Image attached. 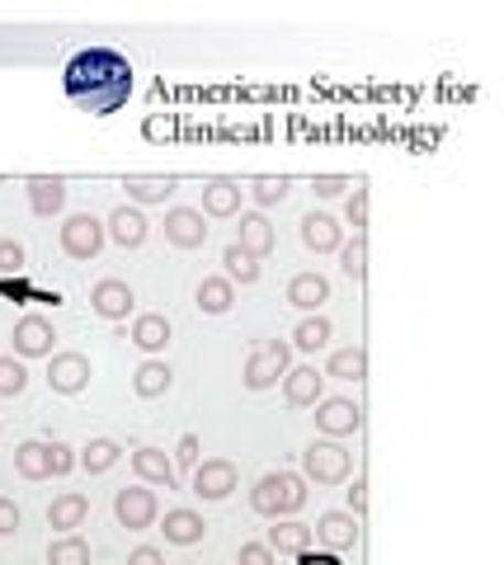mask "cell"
Masks as SVG:
<instances>
[{"label":"cell","instance_id":"obj_1","mask_svg":"<svg viewBox=\"0 0 504 565\" xmlns=\"http://www.w3.org/2000/svg\"><path fill=\"white\" fill-rule=\"evenodd\" d=\"M66 99L90 118H109L132 99V62L114 47H85L62 71Z\"/></svg>","mask_w":504,"mask_h":565},{"label":"cell","instance_id":"obj_2","mask_svg":"<svg viewBox=\"0 0 504 565\" xmlns=\"http://www.w3.org/2000/svg\"><path fill=\"white\" fill-rule=\"evenodd\" d=\"M307 504V481L298 471H269V476H259L255 490H250V509L259 519H292L298 509Z\"/></svg>","mask_w":504,"mask_h":565},{"label":"cell","instance_id":"obj_3","mask_svg":"<svg viewBox=\"0 0 504 565\" xmlns=\"http://www.w3.org/2000/svg\"><path fill=\"white\" fill-rule=\"evenodd\" d=\"M354 471V457L344 452L335 438H321L302 452V481H317V486H344Z\"/></svg>","mask_w":504,"mask_h":565},{"label":"cell","instance_id":"obj_4","mask_svg":"<svg viewBox=\"0 0 504 565\" xmlns=\"http://www.w3.org/2000/svg\"><path fill=\"white\" fill-rule=\"evenodd\" d=\"M288 367H292V344L288 340H265L246 359V373H240V382H246L250 392H269V386L283 382Z\"/></svg>","mask_w":504,"mask_h":565},{"label":"cell","instance_id":"obj_5","mask_svg":"<svg viewBox=\"0 0 504 565\" xmlns=\"http://www.w3.org/2000/svg\"><path fill=\"white\" fill-rule=\"evenodd\" d=\"M114 519L124 523L128 533H142V527L161 519V500H156L151 486H124L114 494Z\"/></svg>","mask_w":504,"mask_h":565},{"label":"cell","instance_id":"obj_6","mask_svg":"<svg viewBox=\"0 0 504 565\" xmlns=\"http://www.w3.org/2000/svg\"><path fill=\"white\" fill-rule=\"evenodd\" d=\"M104 241H109L104 236V222L90 217V212H76V217L62 222V250L72 259H81V264H90L104 250Z\"/></svg>","mask_w":504,"mask_h":565},{"label":"cell","instance_id":"obj_7","mask_svg":"<svg viewBox=\"0 0 504 565\" xmlns=\"http://www.w3.org/2000/svg\"><path fill=\"white\" fill-rule=\"evenodd\" d=\"M47 386H52L57 396L85 392V386H90V359H85V353H76V349L52 353V359H47Z\"/></svg>","mask_w":504,"mask_h":565},{"label":"cell","instance_id":"obj_8","mask_svg":"<svg viewBox=\"0 0 504 565\" xmlns=\"http://www.w3.org/2000/svg\"><path fill=\"white\" fill-rule=\"evenodd\" d=\"M317 429L325 434V438H350V434H358L363 429V411L354 401H344V396H325V401H317Z\"/></svg>","mask_w":504,"mask_h":565},{"label":"cell","instance_id":"obj_9","mask_svg":"<svg viewBox=\"0 0 504 565\" xmlns=\"http://www.w3.org/2000/svg\"><path fill=\"white\" fill-rule=\"evenodd\" d=\"M236 462H227V457H207V462L194 467V494L207 504H217V500H227V494L236 490Z\"/></svg>","mask_w":504,"mask_h":565},{"label":"cell","instance_id":"obj_10","mask_svg":"<svg viewBox=\"0 0 504 565\" xmlns=\"http://www.w3.org/2000/svg\"><path fill=\"white\" fill-rule=\"evenodd\" d=\"M14 353L20 359H52V344H57V330H52L47 316H24L20 326H14Z\"/></svg>","mask_w":504,"mask_h":565},{"label":"cell","instance_id":"obj_11","mask_svg":"<svg viewBox=\"0 0 504 565\" xmlns=\"http://www.w3.org/2000/svg\"><path fill=\"white\" fill-rule=\"evenodd\" d=\"M165 241L175 245V250H199L207 241V222L199 207H170L165 212Z\"/></svg>","mask_w":504,"mask_h":565},{"label":"cell","instance_id":"obj_12","mask_svg":"<svg viewBox=\"0 0 504 565\" xmlns=\"http://www.w3.org/2000/svg\"><path fill=\"white\" fill-rule=\"evenodd\" d=\"M90 307L104 316V321H128L137 302H132V288L124 278H99L90 288Z\"/></svg>","mask_w":504,"mask_h":565},{"label":"cell","instance_id":"obj_13","mask_svg":"<svg viewBox=\"0 0 504 565\" xmlns=\"http://www.w3.org/2000/svg\"><path fill=\"white\" fill-rule=\"evenodd\" d=\"M147 232H151V226H147V217H142V212H137V207H114L109 212V222H104V236H109L114 245H124V250H137V245H142L147 241Z\"/></svg>","mask_w":504,"mask_h":565},{"label":"cell","instance_id":"obj_14","mask_svg":"<svg viewBox=\"0 0 504 565\" xmlns=\"http://www.w3.org/2000/svg\"><path fill=\"white\" fill-rule=\"evenodd\" d=\"M283 401L288 405H317L325 401V373H317V367H288L283 373Z\"/></svg>","mask_w":504,"mask_h":565},{"label":"cell","instance_id":"obj_15","mask_svg":"<svg viewBox=\"0 0 504 565\" xmlns=\"http://www.w3.org/2000/svg\"><path fill=\"white\" fill-rule=\"evenodd\" d=\"M265 546L274 556H302L311 552V523H298V519H274Z\"/></svg>","mask_w":504,"mask_h":565},{"label":"cell","instance_id":"obj_16","mask_svg":"<svg viewBox=\"0 0 504 565\" xmlns=\"http://www.w3.org/2000/svg\"><path fill=\"white\" fill-rule=\"evenodd\" d=\"M302 245L317 255H330L344 245V226L330 217V212H311V217H302Z\"/></svg>","mask_w":504,"mask_h":565},{"label":"cell","instance_id":"obj_17","mask_svg":"<svg viewBox=\"0 0 504 565\" xmlns=\"http://www.w3.org/2000/svg\"><path fill=\"white\" fill-rule=\"evenodd\" d=\"M240 199H246V189L240 180H207L203 184V217H236L240 212Z\"/></svg>","mask_w":504,"mask_h":565},{"label":"cell","instance_id":"obj_18","mask_svg":"<svg viewBox=\"0 0 504 565\" xmlns=\"http://www.w3.org/2000/svg\"><path fill=\"white\" fill-rule=\"evenodd\" d=\"M132 471L142 486H161V490H175V462L161 452V448H137L132 452Z\"/></svg>","mask_w":504,"mask_h":565},{"label":"cell","instance_id":"obj_19","mask_svg":"<svg viewBox=\"0 0 504 565\" xmlns=\"http://www.w3.org/2000/svg\"><path fill=\"white\" fill-rule=\"evenodd\" d=\"M311 537L325 542L330 552H350L358 542V519L354 514H321V523L311 527Z\"/></svg>","mask_w":504,"mask_h":565},{"label":"cell","instance_id":"obj_20","mask_svg":"<svg viewBox=\"0 0 504 565\" xmlns=\"http://www.w3.org/2000/svg\"><path fill=\"white\" fill-rule=\"evenodd\" d=\"M236 245H240V250H246L250 259L274 255V226H269L265 212H246V217H240V236H236Z\"/></svg>","mask_w":504,"mask_h":565},{"label":"cell","instance_id":"obj_21","mask_svg":"<svg viewBox=\"0 0 504 565\" xmlns=\"http://www.w3.org/2000/svg\"><path fill=\"white\" fill-rule=\"evenodd\" d=\"M85 514H90V500H85L81 490H66L47 504V523L57 527V533H76V527L85 523Z\"/></svg>","mask_w":504,"mask_h":565},{"label":"cell","instance_id":"obj_22","mask_svg":"<svg viewBox=\"0 0 504 565\" xmlns=\"http://www.w3.org/2000/svg\"><path fill=\"white\" fill-rule=\"evenodd\" d=\"M325 297H330V282L321 278V274H292V282H288V302L298 307V311H321L325 307Z\"/></svg>","mask_w":504,"mask_h":565},{"label":"cell","instance_id":"obj_23","mask_svg":"<svg viewBox=\"0 0 504 565\" xmlns=\"http://www.w3.org/2000/svg\"><path fill=\"white\" fill-rule=\"evenodd\" d=\"M29 189V207L39 212V217H52V212H62V203H66V180H57V174H33V180L24 184Z\"/></svg>","mask_w":504,"mask_h":565},{"label":"cell","instance_id":"obj_24","mask_svg":"<svg viewBox=\"0 0 504 565\" xmlns=\"http://www.w3.org/2000/svg\"><path fill=\"white\" fill-rule=\"evenodd\" d=\"M161 533H165L170 546H194V542H203L207 523H203V514H194V509H170Z\"/></svg>","mask_w":504,"mask_h":565},{"label":"cell","instance_id":"obj_25","mask_svg":"<svg viewBox=\"0 0 504 565\" xmlns=\"http://www.w3.org/2000/svg\"><path fill=\"white\" fill-rule=\"evenodd\" d=\"M124 189H128V203L147 207V203H165L180 184L170 174H132V180H124Z\"/></svg>","mask_w":504,"mask_h":565},{"label":"cell","instance_id":"obj_26","mask_svg":"<svg viewBox=\"0 0 504 565\" xmlns=\"http://www.w3.org/2000/svg\"><path fill=\"white\" fill-rule=\"evenodd\" d=\"M325 377H335V382H363L368 377V353H363L358 344H344L330 353V363H325Z\"/></svg>","mask_w":504,"mask_h":565},{"label":"cell","instance_id":"obj_27","mask_svg":"<svg viewBox=\"0 0 504 565\" xmlns=\"http://www.w3.org/2000/svg\"><path fill=\"white\" fill-rule=\"evenodd\" d=\"M170 382H175V373H170V363L147 359V363L132 373V392L142 396V401H156V396H165V392H170Z\"/></svg>","mask_w":504,"mask_h":565},{"label":"cell","instance_id":"obj_28","mask_svg":"<svg viewBox=\"0 0 504 565\" xmlns=\"http://www.w3.org/2000/svg\"><path fill=\"white\" fill-rule=\"evenodd\" d=\"M128 340L137 344V349H147V353H161L165 344H170V321L165 316H156V311H147V316H137L132 321V334Z\"/></svg>","mask_w":504,"mask_h":565},{"label":"cell","instance_id":"obj_29","mask_svg":"<svg viewBox=\"0 0 504 565\" xmlns=\"http://www.w3.org/2000/svg\"><path fill=\"white\" fill-rule=\"evenodd\" d=\"M194 302H199L203 316H227L232 302H236V288H232L227 278H203L199 292H194Z\"/></svg>","mask_w":504,"mask_h":565},{"label":"cell","instance_id":"obj_30","mask_svg":"<svg viewBox=\"0 0 504 565\" xmlns=\"http://www.w3.org/2000/svg\"><path fill=\"white\" fill-rule=\"evenodd\" d=\"M14 471H20L24 481H47V476H52V467H47V444L29 438V444L14 448Z\"/></svg>","mask_w":504,"mask_h":565},{"label":"cell","instance_id":"obj_31","mask_svg":"<svg viewBox=\"0 0 504 565\" xmlns=\"http://www.w3.org/2000/svg\"><path fill=\"white\" fill-rule=\"evenodd\" d=\"M118 457H124V448H118V444H114V438H90V444H85V448H81V457H76V467H85V471H90V476H104V471H109V467L118 462Z\"/></svg>","mask_w":504,"mask_h":565},{"label":"cell","instance_id":"obj_32","mask_svg":"<svg viewBox=\"0 0 504 565\" xmlns=\"http://www.w3.org/2000/svg\"><path fill=\"white\" fill-rule=\"evenodd\" d=\"M222 264H227V274H222V278H227L232 288H236V282H240V288H250V282H259V259H250L236 241L227 245V250H222Z\"/></svg>","mask_w":504,"mask_h":565},{"label":"cell","instance_id":"obj_33","mask_svg":"<svg viewBox=\"0 0 504 565\" xmlns=\"http://www.w3.org/2000/svg\"><path fill=\"white\" fill-rule=\"evenodd\" d=\"M47 565H90V542L81 533H62L47 546Z\"/></svg>","mask_w":504,"mask_h":565},{"label":"cell","instance_id":"obj_34","mask_svg":"<svg viewBox=\"0 0 504 565\" xmlns=\"http://www.w3.org/2000/svg\"><path fill=\"white\" fill-rule=\"evenodd\" d=\"M330 344V321L317 311V316H307V321L292 330V349H302V353H317V349H325Z\"/></svg>","mask_w":504,"mask_h":565},{"label":"cell","instance_id":"obj_35","mask_svg":"<svg viewBox=\"0 0 504 565\" xmlns=\"http://www.w3.org/2000/svg\"><path fill=\"white\" fill-rule=\"evenodd\" d=\"M340 269L350 274L354 282L368 278V236H354L350 245H340Z\"/></svg>","mask_w":504,"mask_h":565},{"label":"cell","instance_id":"obj_36","mask_svg":"<svg viewBox=\"0 0 504 565\" xmlns=\"http://www.w3.org/2000/svg\"><path fill=\"white\" fill-rule=\"evenodd\" d=\"M288 189H292V184L283 180V174H278V180H274V174H259V180H250L246 193H250L259 207H274V203H283V199H288Z\"/></svg>","mask_w":504,"mask_h":565},{"label":"cell","instance_id":"obj_37","mask_svg":"<svg viewBox=\"0 0 504 565\" xmlns=\"http://www.w3.org/2000/svg\"><path fill=\"white\" fill-rule=\"evenodd\" d=\"M29 386V373L20 359H0V396H20Z\"/></svg>","mask_w":504,"mask_h":565},{"label":"cell","instance_id":"obj_38","mask_svg":"<svg viewBox=\"0 0 504 565\" xmlns=\"http://www.w3.org/2000/svg\"><path fill=\"white\" fill-rule=\"evenodd\" d=\"M344 217H350L354 236H363V226H368V189H354V199H350V207H344Z\"/></svg>","mask_w":504,"mask_h":565},{"label":"cell","instance_id":"obj_39","mask_svg":"<svg viewBox=\"0 0 504 565\" xmlns=\"http://www.w3.org/2000/svg\"><path fill=\"white\" fill-rule=\"evenodd\" d=\"M47 467H52V476H66V471L76 467V452L66 448V444H57V438H52V444H47Z\"/></svg>","mask_w":504,"mask_h":565},{"label":"cell","instance_id":"obj_40","mask_svg":"<svg viewBox=\"0 0 504 565\" xmlns=\"http://www.w3.org/2000/svg\"><path fill=\"white\" fill-rule=\"evenodd\" d=\"M344 189H354V180H344V174H317V180H311V193H317V199H335Z\"/></svg>","mask_w":504,"mask_h":565},{"label":"cell","instance_id":"obj_41","mask_svg":"<svg viewBox=\"0 0 504 565\" xmlns=\"http://www.w3.org/2000/svg\"><path fill=\"white\" fill-rule=\"evenodd\" d=\"M20 269H24V245L0 241V274H20Z\"/></svg>","mask_w":504,"mask_h":565},{"label":"cell","instance_id":"obj_42","mask_svg":"<svg viewBox=\"0 0 504 565\" xmlns=\"http://www.w3.org/2000/svg\"><path fill=\"white\" fill-rule=\"evenodd\" d=\"M236 565H274V552H269L265 542H246L236 552Z\"/></svg>","mask_w":504,"mask_h":565},{"label":"cell","instance_id":"obj_43","mask_svg":"<svg viewBox=\"0 0 504 565\" xmlns=\"http://www.w3.org/2000/svg\"><path fill=\"white\" fill-rule=\"evenodd\" d=\"M20 533V504L14 500H0V537Z\"/></svg>","mask_w":504,"mask_h":565},{"label":"cell","instance_id":"obj_44","mask_svg":"<svg viewBox=\"0 0 504 565\" xmlns=\"http://www.w3.org/2000/svg\"><path fill=\"white\" fill-rule=\"evenodd\" d=\"M175 462H180V467H199V434H184V438H180Z\"/></svg>","mask_w":504,"mask_h":565},{"label":"cell","instance_id":"obj_45","mask_svg":"<svg viewBox=\"0 0 504 565\" xmlns=\"http://www.w3.org/2000/svg\"><path fill=\"white\" fill-rule=\"evenodd\" d=\"M363 490H368L363 481L350 486V514H354V519H363V509H368V494H363Z\"/></svg>","mask_w":504,"mask_h":565},{"label":"cell","instance_id":"obj_46","mask_svg":"<svg viewBox=\"0 0 504 565\" xmlns=\"http://www.w3.org/2000/svg\"><path fill=\"white\" fill-rule=\"evenodd\" d=\"M128 565H165V556L156 552V546H137V552L128 556Z\"/></svg>","mask_w":504,"mask_h":565},{"label":"cell","instance_id":"obj_47","mask_svg":"<svg viewBox=\"0 0 504 565\" xmlns=\"http://www.w3.org/2000/svg\"><path fill=\"white\" fill-rule=\"evenodd\" d=\"M302 565H340L335 556H311V552H302Z\"/></svg>","mask_w":504,"mask_h":565}]
</instances>
